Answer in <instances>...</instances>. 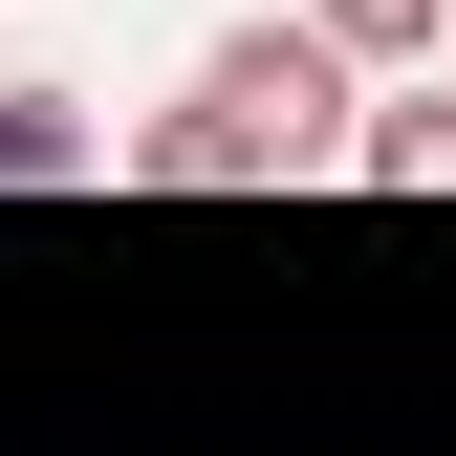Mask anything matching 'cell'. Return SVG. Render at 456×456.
<instances>
[{
    "instance_id": "6da1fadb",
    "label": "cell",
    "mask_w": 456,
    "mask_h": 456,
    "mask_svg": "<svg viewBox=\"0 0 456 456\" xmlns=\"http://www.w3.org/2000/svg\"><path fill=\"white\" fill-rule=\"evenodd\" d=\"M348 87H370V66H348L326 22H240L152 131H109V175H131V196H282V175H348Z\"/></svg>"
},
{
    "instance_id": "3957f363",
    "label": "cell",
    "mask_w": 456,
    "mask_h": 456,
    "mask_svg": "<svg viewBox=\"0 0 456 456\" xmlns=\"http://www.w3.org/2000/svg\"><path fill=\"white\" fill-rule=\"evenodd\" d=\"M348 175H370V196H456V66H435L413 109H348Z\"/></svg>"
},
{
    "instance_id": "277c9868",
    "label": "cell",
    "mask_w": 456,
    "mask_h": 456,
    "mask_svg": "<svg viewBox=\"0 0 456 456\" xmlns=\"http://www.w3.org/2000/svg\"><path fill=\"white\" fill-rule=\"evenodd\" d=\"M348 66H456V0H305Z\"/></svg>"
},
{
    "instance_id": "7a4b0ae2",
    "label": "cell",
    "mask_w": 456,
    "mask_h": 456,
    "mask_svg": "<svg viewBox=\"0 0 456 456\" xmlns=\"http://www.w3.org/2000/svg\"><path fill=\"white\" fill-rule=\"evenodd\" d=\"M109 175V109L87 87H0V196H87Z\"/></svg>"
}]
</instances>
